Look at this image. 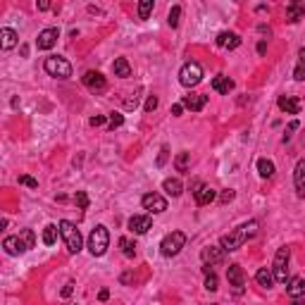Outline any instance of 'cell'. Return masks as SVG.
Listing matches in <instances>:
<instances>
[{
  "label": "cell",
  "instance_id": "cell-49",
  "mask_svg": "<svg viewBox=\"0 0 305 305\" xmlns=\"http://www.w3.org/2000/svg\"><path fill=\"white\" fill-rule=\"evenodd\" d=\"M291 305H305V301H303V298H294V303H291Z\"/></svg>",
  "mask_w": 305,
  "mask_h": 305
},
{
  "label": "cell",
  "instance_id": "cell-1",
  "mask_svg": "<svg viewBox=\"0 0 305 305\" xmlns=\"http://www.w3.org/2000/svg\"><path fill=\"white\" fill-rule=\"evenodd\" d=\"M108 248H110V231H108V227L98 224V227L91 231V236H88V251H91L93 258H100V255L108 253Z\"/></svg>",
  "mask_w": 305,
  "mask_h": 305
},
{
  "label": "cell",
  "instance_id": "cell-4",
  "mask_svg": "<svg viewBox=\"0 0 305 305\" xmlns=\"http://www.w3.org/2000/svg\"><path fill=\"white\" fill-rule=\"evenodd\" d=\"M186 246V234L184 231H172V234H167L160 243V253H162L164 258H174L181 253V248Z\"/></svg>",
  "mask_w": 305,
  "mask_h": 305
},
{
  "label": "cell",
  "instance_id": "cell-10",
  "mask_svg": "<svg viewBox=\"0 0 305 305\" xmlns=\"http://www.w3.org/2000/svg\"><path fill=\"white\" fill-rule=\"evenodd\" d=\"M141 205L146 210H151V212H164L167 210V200H164L160 193H146L141 198Z\"/></svg>",
  "mask_w": 305,
  "mask_h": 305
},
{
  "label": "cell",
  "instance_id": "cell-33",
  "mask_svg": "<svg viewBox=\"0 0 305 305\" xmlns=\"http://www.w3.org/2000/svg\"><path fill=\"white\" fill-rule=\"evenodd\" d=\"M179 19H181V7L179 5H174L172 10H169V17H167V24L174 29V26H179Z\"/></svg>",
  "mask_w": 305,
  "mask_h": 305
},
{
  "label": "cell",
  "instance_id": "cell-19",
  "mask_svg": "<svg viewBox=\"0 0 305 305\" xmlns=\"http://www.w3.org/2000/svg\"><path fill=\"white\" fill-rule=\"evenodd\" d=\"M279 110L286 112V115H298L301 112V100L294 98V96H282L279 98Z\"/></svg>",
  "mask_w": 305,
  "mask_h": 305
},
{
  "label": "cell",
  "instance_id": "cell-35",
  "mask_svg": "<svg viewBox=\"0 0 305 305\" xmlns=\"http://www.w3.org/2000/svg\"><path fill=\"white\" fill-rule=\"evenodd\" d=\"M258 222L255 219H251V222H246V224H241V229H243V234H246V239H253L255 234H258Z\"/></svg>",
  "mask_w": 305,
  "mask_h": 305
},
{
  "label": "cell",
  "instance_id": "cell-40",
  "mask_svg": "<svg viewBox=\"0 0 305 305\" xmlns=\"http://www.w3.org/2000/svg\"><path fill=\"white\" fill-rule=\"evenodd\" d=\"M155 108H157V98H155V96H148V100H146L143 110H146V112H152Z\"/></svg>",
  "mask_w": 305,
  "mask_h": 305
},
{
  "label": "cell",
  "instance_id": "cell-23",
  "mask_svg": "<svg viewBox=\"0 0 305 305\" xmlns=\"http://www.w3.org/2000/svg\"><path fill=\"white\" fill-rule=\"evenodd\" d=\"M212 88L217 91V93H229V91H234V81L229 79V76H215L212 79Z\"/></svg>",
  "mask_w": 305,
  "mask_h": 305
},
{
  "label": "cell",
  "instance_id": "cell-27",
  "mask_svg": "<svg viewBox=\"0 0 305 305\" xmlns=\"http://www.w3.org/2000/svg\"><path fill=\"white\" fill-rule=\"evenodd\" d=\"M294 79L296 81H305V48L298 50V65L294 69Z\"/></svg>",
  "mask_w": 305,
  "mask_h": 305
},
{
  "label": "cell",
  "instance_id": "cell-13",
  "mask_svg": "<svg viewBox=\"0 0 305 305\" xmlns=\"http://www.w3.org/2000/svg\"><path fill=\"white\" fill-rule=\"evenodd\" d=\"M129 229L134 234H148V229H152L151 215H134L129 219Z\"/></svg>",
  "mask_w": 305,
  "mask_h": 305
},
{
  "label": "cell",
  "instance_id": "cell-29",
  "mask_svg": "<svg viewBox=\"0 0 305 305\" xmlns=\"http://www.w3.org/2000/svg\"><path fill=\"white\" fill-rule=\"evenodd\" d=\"M188 164H191V152H179L174 157V167L176 172H188Z\"/></svg>",
  "mask_w": 305,
  "mask_h": 305
},
{
  "label": "cell",
  "instance_id": "cell-48",
  "mask_svg": "<svg viewBox=\"0 0 305 305\" xmlns=\"http://www.w3.org/2000/svg\"><path fill=\"white\" fill-rule=\"evenodd\" d=\"M265 50H267V43H265V41H260V43H258V53L265 55Z\"/></svg>",
  "mask_w": 305,
  "mask_h": 305
},
{
  "label": "cell",
  "instance_id": "cell-47",
  "mask_svg": "<svg viewBox=\"0 0 305 305\" xmlns=\"http://www.w3.org/2000/svg\"><path fill=\"white\" fill-rule=\"evenodd\" d=\"M48 7H50V2H48V0H41V2H38V10H41V12L48 10Z\"/></svg>",
  "mask_w": 305,
  "mask_h": 305
},
{
  "label": "cell",
  "instance_id": "cell-14",
  "mask_svg": "<svg viewBox=\"0 0 305 305\" xmlns=\"http://www.w3.org/2000/svg\"><path fill=\"white\" fill-rule=\"evenodd\" d=\"M2 248H5L7 255H22V253H26V246H24V241L19 236H5Z\"/></svg>",
  "mask_w": 305,
  "mask_h": 305
},
{
  "label": "cell",
  "instance_id": "cell-5",
  "mask_svg": "<svg viewBox=\"0 0 305 305\" xmlns=\"http://www.w3.org/2000/svg\"><path fill=\"white\" fill-rule=\"evenodd\" d=\"M45 72L55 79H69L72 76V65L67 62L65 57H60V55H50V57H45Z\"/></svg>",
  "mask_w": 305,
  "mask_h": 305
},
{
  "label": "cell",
  "instance_id": "cell-17",
  "mask_svg": "<svg viewBox=\"0 0 305 305\" xmlns=\"http://www.w3.org/2000/svg\"><path fill=\"white\" fill-rule=\"evenodd\" d=\"M200 258H203V262H205V265H217V262L224 260V251H222V248H217V246H207V248H203Z\"/></svg>",
  "mask_w": 305,
  "mask_h": 305
},
{
  "label": "cell",
  "instance_id": "cell-46",
  "mask_svg": "<svg viewBox=\"0 0 305 305\" xmlns=\"http://www.w3.org/2000/svg\"><path fill=\"white\" fill-rule=\"evenodd\" d=\"M72 291H74V284H67L65 289H62V296H65V298H67V296L72 294Z\"/></svg>",
  "mask_w": 305,
  "mask_h": 305
},
{
  "label": "cell",
  "instance_id": "cell-45",
  "mask_svg": "<svg viewBox=\"0 0 305 305\" xmlns=\"http://www.w3.org/2000/svg\"><path fill=\"white\" fill-rule=\"evenodd\" d=\"M108 298H110V291H108V289H103V291L98 294V301H103V303H105Z\"/></svg>",
  "mask_w": 305,
  "mask_h": 305
},
{
  "label": "cell",
  "instance_id": "cell-26",
  "mask_svg": "<svg viewBox=\"0 0 305 305\" xmlns=\"http://www.w3.org/2000/svg\"><path fill=\"white\" fill-rule=\"evenodd\" d=\"M112 69H115V76H120V79L131 76V67H129V62H127V57H117L115 65H112Z\"/></svg>",
  "mask_w": 305,
  "mask_h": 305
},
{
  "label": "cell",
  "instance_id": "cell-34",
  "mask_svg": "<svg viewBox=\"0 0 305 305\" xmlns=\"http://www.w3.org/2000/svg\"><path fill=\"white\" fill-rule=\"evenodd\" d=\"M120 246H122V253H124L127 258H134V255H136V243H131L129 239H120Z\"/></svg>",
  "mask_w": 305,
  "mask_h": 305
},
{
  "label": "cell",
  "instance_id": "cell-15",
  "mask_svg": "<svg viewBox=\"0 0 305 305\" xmlns=\"http://www.w3.org/2000/svg\"><path fill=\"white\" fill-rule=\"evenodd\" d=\"M17 41H19V36H17L14 29H10V26H2L0 29V48L2 50H12L17 45Z\"/></svg>",
  "mask_w": 305,
  "mask_h": 305
},
{
  "label": "cell",
  "instance_id": "cell-8",
  "mask_svg": "<svg viewBox=\"0 0 305 305\" xmlns=\"http://www.w3.org/2000/svg\"><path fill=\"white\" fill-rule=\"evenodd\" d=\"M81 81H84V86H86L91 93H103V91L108 88V81H105V76L100 74V72H93V69L81 76Z\"/></svg>",
  "mask_w": 305,
  "mask_h": 305
},
{
  "label": "cell",
  "instance_id": "cell-44",
  "mask_svg": "<svg viewBox=\"0 0 305 305\" xmlns=\"http://www.w3.org/2000/svg\"><path fill=\"white\" fill-rule=\"evenodd\" d=\"M181 112H184V105H181V103H176V105H172V115H176V117H179Z\"/></svg>",
  "mask_w": 305,
  "mask_h": 305
},
{
  "label": "cell",
  "instance_id": "cell-20",
  "mask_svg": "<svg viewBox=\"0 0 305 305\" xmlns=\"http://www.w3.org/2000/svg\"><path fill=\"white\" fill-rule=\"evenodd\" d=\"M294 181H296V191H298V196L305 198V160H298V164H296Z\"/></svg>",
  "mask_w": 305,
  "mask_h": 305
},
{
  "label": "cell",
  "instance_id": "cell-9",
  "mask_svg": "<svg viewBox=\"0 0 305 305\" xmlns=\"http://www.w3.org/2000/svg\"><path fill=\"white\" fill-rule=\"evenodd\" d=\"M227 279H229V284L234 286V294H236V296L243 294L246 277H243V270H241V265H229V267H227Z\"/></svg>",
  "mask_w": 305,
  "mask_h": 305
},
{
  "label": "cell",
  "instance_id": "cell-41",
  "mask_svg": "<svg viewBox=\"0 0 305 305\" xmlns=\"http://www.w3.org/2000/svg\"><path fill=\"white\" fill-rule=\"evenodd\" d=\"M167 146H162V148H160V155H157V167H162L164 162H167Z\"/></svg>",
  "mask_w": 305,
  "mask_h": 305
},
{
  "label": "cell",
  "instance_id": "cell-50",
  "mask_svg": "<svg viewBox=\"0 0 305 305\" xmlns=\"http://www.w3.org/2000/svg\"><path fill=\"white\" fill-rule=\"evenodd\" d=\"M210 305H217V303H210Z\"/></svg>",
  "mask_w": 305,
  "mask_h": 305
},
{
  "label": "cell",
  "instance_id": "cell-30",
  "mask_svg": "<svg viewBox=\"0 0 305 305\" xmlns=\"http://www.w3.org/2000/svg\"><path fill=\"white\" fill-rule=\"evenodd\" d=\"M57 229L60 227H55V224H48V227L43 229V243L45 246H53L55 241H57Z\"/></svg>",
  "mask_w": 305,
  "mask_h": 305
},
{
  "label": "cell",
  "instance_id": "cell-28",
  "mask_svg": "<svg viewBox=\"0 0 305 305\" xmlns=\"http://www.w3.org/2000/svg\"><path fill=\"white\" fill-rule=\"evenodd\" d=\"M258 172H260L262 179H270V176L274 174V162L267 160V157H260V160H258Z\"/></svg>",
  "mask_w": 305,
  "mask_h": 305
},
{
  "label": "cell",
  "instance_id": "cell-37",
  "mask_svg": "<svg viewBox=\"0 0 305 305\" xmlns=\"http://www.w3.org/2000/svg\"><path fill=\"white\" fill-rule=\"evenodd\" d=\"M205 289L207 291H217L219 286H217V274L212 272V274H205Z\"/></svg>",
  "mask_w": 305,
  "mask_h": 305
},
{
  "label": "cell",
  "instance_id": "cell-21",
  "mask_svg": "<svg viewBox=\"0 0 305 305\" xmlns=\"http://www.w3.org/2000/svg\"><path fill=\"white\" fill-rule=\"evenodd\" d=\"M305 17V5L303 2H289L286 5V19L291 24H296V22H301Z\"/></svg>",
  "mask_w": 305,
  "mask_h": 305
},
{
  "label": "cell",
  "instance_id": "cell-32",
  "mask_svg": "<svg viewBox=\"0 0 305 305\" xmlns=\"http://www.w3.org/2000/svg\"><path fill=\"white\" fill-rule=\"evenodd\" d=\"M151 12H152V0H141L139 2V19H148L151 17Z\"/></svg>",
  "mask_w": 305,
  "mask_h": 305
},
{
  "label": "cell",
  "instance_id": "cell-42",
  "mask_svg": "<svg viewBox=\"0 0 305 305\" xmlns=\"http://www.w3.org/2000/svg\"><path fill=\"white\" fill-rule=\"evenodd\" d=\"M234 196H236V193L229 188V191H224V193L219 196V203H231V200H234Z\"/></svg>",
  "mask_w": 305,
  "mask_h": 305
},
{
  "label": "cell",
  "instance_id": "cell-16",
  "mask_svg": "<svg viewBox=\"0 0 305 305\" xmlns=\"http://www.w3.org/2000/svg\"><path fill=\"white\" fill-rule=\"evenodd\" d=\"M181 105H184V108H188V110H193V112H198V110H203L207 105V96H203V93H191V96H184Z\"/></svg>",
  "mask_w": 305,
  "mask_h": 305
},
{
  "label": "cell",
  "instance_id": "cell-38",
  "mask_svg": "<svg viewBox=\"0 0 305 305\" xmlns=\"http://www.w3.org/2000/svg\"><path fill=\"white\" fill-rule=\"evenodd\" d=\"M74 203H76V205H79V207H81V210H86V207H88V196H86V193H84V191H76Z\"/></svg>",
  "mask_w": 305,
  "mask_h": 305
},
{
  "label": "cell",
  "instance_id": "cell-7",
  "mask_svg": "<svg viewBox=\"0 0 305 305\" xmlns=\"http://www.w3.org/2000/svg\"><path fill=\"white\" fill-rule=\"evenodd\" d=\"M246 234H243V229H234V231H229V234H224L222 239H219V246H222V251L224 253H231V251H239L241 246L246 243Z\"/></svg>",
  "mask_w": 305,
  "mask_h": 305
},
{
  "label": "cell",
  "instance_id": "cell-12",
  "mask_svg": "<svg viewBox=\"0 0 305 305\" xmlns=\"http://www.w3.org/2000/svg\"><path fill=\"white\" fill-rule=\"evenodd\" d=\"M193 198H196V205H210V203L217 198V191L210 188V186H205V184H196Z\"/></svg>",
  "mask_w": 305,
  "mask_h": 305
},
{
  "label": "cell",
  "instance_id": "cell-22",
  "mask_svg": "<svg viewBox=\"0 0 305 305\" xmlns=\"http://www.w3.org/2000/svg\"><path fill=\"white\" fill-rule=\"evenodd\" d=\"M217 45L219 48H229V50H234V48H239L241 45V38L236 36V33H231V31H222L217 36Z\"/></svg>",
  "mask_w": 305,
  "mask_h": 305
},
{
  "label": "cell",
  "instance_id": "cell-25",
  "mask_svg": "<svg viewBox=\"0 0 305 305\" xmlns=\"http://www.w3.org/2000/svg\"><path fill=\"white\" fill-rule=\"evenodd\" d=\"M255 282L260 284L262 289H270L274 284V274H272V270H267V267H260L258 270V274H255Z\"/></svg>",
  "mask_w": 305,
  "mask_h": 305
},
{
  "label": "cell",
  "instance_id": "cell-39",
  "mask_svg": "<svg viewBox=\"0 0 305 305\" xmlns=\"http://www.w3.org/2000/svg\"><path fill=\"white\" fill-rule=\"evenodd\" d=\"M19 184H22V186H29V188H38V181H36L33 176H29V174H22V176H19Z\"/></svg>",
  "mask_w": 305,
  "mask_h": 305
},
{
  "label": "cell",
  "instance_id": "cell-31",
  "mask_svg": "<svg viewBox=\"0 0 305 305\" xmlns=\"http://www.w3.org/2000/svg\"><path fill=\"white\" fill-rule=\"evenodd\" d=\"M19 239L24 241V246H26V251L36 246V234H33L31 229H22V231H19Z\"/></svg>",
  "mask_w": 305,
  "mask_h": 305
},
{
  "label": "cell",
  "instance_id": "cell-43",
  "mask_svg": "<svg viewBox=\"0 0 305 305\" xmlns=\"http://www.w3.org/2000/svg\"><path fill=\"white\" fill-rule=\"evenodd\" d=\"M105 124V117L103 115H96V117H91V127H103Z\"/></svg>",
  "mask_w": 305,
  "mask_h": 305
},
{
  "label": "cell",
  "instance_id": "cell-2",
  "mask_svg": "<svg viewBox=\"0 0 305 305\" xmlns=\"http://www.w3.org/2000/svg\"><path fill=\"white\" fill-rule=\"evenodd\" d=\"M289 258H291V251L282 246L277 255H274V265H272V274L277 284H289Z\"/></svg>",
  "mask_w": 305,
  "mask_h": 305
},
{
  "label": "cell",
  "instance_id": "cell-3",
  "mask_svg": "<svg viewBox=\"0 0 305 305\" xmlns=\"http://www.w3.org/2000/svg\"><path fill=\"white\" fill-rule=\"evenodd\" d=\"M60 236L65 239V243H67V251L69 253H79L81 251V234H79V229H76V224H72L69 219H62L60 224Z\"/></svg>",
  "mask_w": 305,
  "mask_h": 305
},
{
  "label": "cell",
  "instance_id": "cell-11",
  "mask_svg": "<svg viewBox=\"0 0 305 305\" xmlns=\"http://www.w3.org/2000/svg\"><path fill=\"white\" fill-rule=\"evenodd\" d=\"M57 36H60V31H57L55 26H50V29H43V31L38 33V38H36V45H38V50H50V48L57 43Z\"/></svg>",
  "mask_w": 305,
  "mask_h": 305
},
{
  "label": "cell",
  "instance_id": "cell-6",
  "mask_svg": "<svg viewBox=\"0 0 305 305\" xmlns=\"http://www.w3.org/2000/svg\"><path fill=\"white\" fill-rule=\"evenodd\" d=\"M179 81H181V86H186V88L198 86V84L203 81V67L198 65V62H186V65L181 67V72H179Z\"/></svg>",
  "mask_w": 305,
  "mask_h": 305
},
{
  "label": "cell",
  "instance_id": "cell-24",
  "mask_svg": "<svg viewBox=\"0 0 305 305\" xmlns=\"http://www.w3.org/2000/svg\"><path fill=\"white\" fill-rule=\"evenodd\" d=\"M162 188L172 198H179L181 193H184V186H181V181H179V179H164V181H162Z\"/></svg>",
  "mask_w": 305,
  "mask_h": 305
},
{
  "label": "cell",
  "instance_id": "cell-36",
  "mask_svg": "<svg viewBox=\"0 0 305 305\" xmlns=\"http://www.w3.org/2000/svg\"><path fill=\"white\" fill-rule=\"evenodd\" d=\"M124 124V115H120V112H112L108 117V127L110 129H117V127H122Z\"/></svg>",
  "mask_w": 305,
  "mask_h": 305
},
{
  "label": "cell",
  "instance_id": "cell-18",
  "mask_svg": "<svg viewBox=\"0 0 305 305\" xmlns=\"http://www.w3.org/2000/svg\"><path fill=\"white\" fill-rule=\"evenodd\" d=\"M286 294L291 296V298H303L305 296V279L303 277L289 279V284H286Z\"/></svg>",
  "mask_w": 305,
  "mask_h": 305
}]
</instances>
